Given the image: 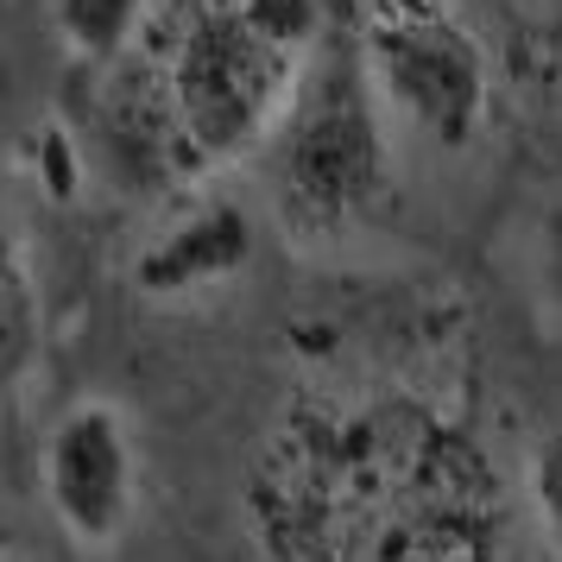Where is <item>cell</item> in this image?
<instances>
[{"instance_id":"1","label":"cell","mask_w":562,"mask_h":562,"mask_svg":"<svg viewBox=\"0 0 562 562\" xmlns=\"http://www.w3.org/2000/svg\"><path fill=\"white\" fill-rule=\"evenodd\" d=\"M323 57L316 0H165L121 64L127 133L183 178L266 153Z\"/></svg>"},{"instance_id":"2","label":"cell","mask_w":562,"mask_h":562,"mask_svg":"<svg viewBox=\"0 0 562 562\" xmlns=\"http://www.w3.org/2000/svg\"><path fill=\"white\" fill-rule=\"evenodd\" d=\"M266 196L284 234L335 240L360 228L392 190V139L385 108L355 52H323L279 133L266 139Z\"/></svg>"},{"instance_id":"3","label":"cell","mask_w":562,"mask_h":562,"mask_svg":"<svg viewBox=\"0 0 562 562\" xmlns=\"http://www.w3.org/2000/svg\"><path fill=\"white\" fill-rule=\"evenodd\" d=\"M360 64L385 121L442 153H468L493 108V64L481 38L449 13H380L360 38Z\"/></svg>"},{"instance_id":"4","label":"cell","mask_w":562,"mask_h":562,"mask_svg":"<svg viewBox=\"0 0 562 562\" xmlns=\"http://www.w3.org/2000/svg\"><path fill=\"white\" fill-rule=\"evenodd\" d=\"M38 486L57 531L77 550H114L139 512V442L114 398H77L57 411L38 456Z\"/></svg>"},{"instance_id":"5","label":"cell","mask_w":562,"mask_h":562,"mask_svg":"<svg viewBox=\"0 0 562 562\" xmlns=\"http://www.w3.org/2000/svg\"><path fill=\"white\" fill-rule=\"evenodd\" d=\"M247 266H254V215L228 196H196L139 247L133 284L153 304H190L234 284Z\"/></svg>"},{"instance_id":"6","label":"cell","mask_w":562,"mask_h":562,"mask_svg":"<svg viewBox=\"0 0 562 562\" xmlns=\"http://www.w3.org/2000/svg\"><path fill=\"white\" fill-rule=\"evenodd\" d=\"M38 335H45V310H38V279L20 247V228L0 203V405L20 398V385L38 367Z\"/></svg>"},{"instance_id":"7","label":"cell","mask_w":562,"mask_h":562,"mask_svg":"<svg viewBox=\"0 0 562 562\" xmlns=\"http://www.w3.org/2000/svg\"><path fill=\"white\" fill-rule=\"evenodd\" d=\"M165 0H52V26L82 64H121L139 45V32L158 20Z\"/></svg>"},{"instance_id":"8","label":"cell","mask_w":562,"mask_h":562,"mask_svg":"<svg viewBox=\"0 0 562 562\" xmlns=\"http://www.w3.org/2000/svg\"><path fill=\"white\" fill-rule=\"evenodd\" d=\"M525 486H531V512H537V525H543V543H550V557L562 562V430L531 442Z\"/></svg>"},{"instance_id":"9","label":"cell","mask_w":562,"mask_h":562,"mask_svg":"<svg viewBox=\"0 0 562 562\" xmlns=\"http://www.w3.org/2000/svg\"><path fill=\"white\" fill-rule=\"evenodd\" d=\"M531 266H537V291L543 304L562 316V203L537 222V240H531Z\"/></svg>"},{"instance_id":"10","label":"cell","mask_w":562,"mask_h":562,"mask_svg":"<svg viewBox=\"0 0 562 562\" xmlns=\"http://www.w3.org/2000/svg\"><path fill=\"white\" fill-rule=\"evenodd\" d=\"M0 562H13V557H7V543H0Z\"/></svg>"}]
</instances>
